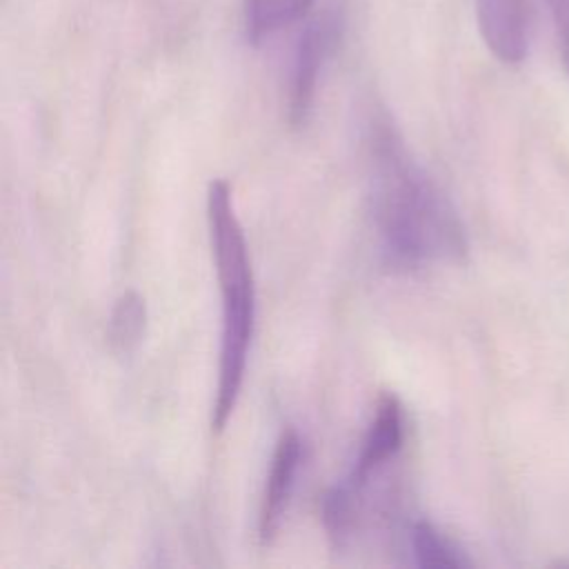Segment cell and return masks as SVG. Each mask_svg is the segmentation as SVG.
<instances>
[{
	"label": "cell",
	"mask_w": 569,
	"mask_h": 569,
	"mask_svg": "<svg viewBox=\"0 0 569 569\" xmlns=\"http://www.w3.org/2000/svg\"><path fill=\"white\" fill-rule=\"evenodd\" d=\"M369 151L371 213L387 260L405 269L462 260L467 236L453 204L409 156L387 118L373 120Z\"/></svg>",
	"instance_id": "1"
},
{
	"label": "cell",
	"mask_w": 569,
	"mask_h": 569,
	"mask_svg": "<svg viewBox=\"0 0 569 569\" xmlns=\"http://www.w3.org/2000/svg\"><path fill=\"white\" fill-rule=\"evenodd\" d=\"M207 222L216 278L222 296L218 385L211 409V429L213 433H220L227 427L242 389L256 325L253 269L227 180H213L209 184Z\"/></svg>",
	"instance_id": "2"
},
{
	"label": "cell",
	"mask_w": 569,
	"mask_h": 569,
	"mask_svg": "<svg viewBox=\"0 0 569 569\" xmlns=\"http://www.w3.org/2000/svg\"><path fill=\"white\" fill-rule=\"evenodd\" d=\"M340 31V7H327L322 13L307 22L298 38L289 78V122L293 127L305 124V120L311 113L320 69L329 53L333 51V47L338 44Z\"/></svg>",
	"instance_id": "3"
},
{
	"label": "cell",
	"mask_w": 569,
	"mask_h": 569,
	"mask_svg": "<svg viewBox=\"0 0 569 569\" xmlns=\"http://www.w3.org/2000/svg\"><path fill=\"white\" fill-rule=\"evenodd\" d=\"M305 456V445L293 427H284L271 458L260 513H258V538L262 545L271 542L280 529L289 498L296 485V473Z\"/></svg>",
	"instance_id": "4"
},
{
	"label": "cell",
	"mask_w": 569,
	"mask_h": 569,
	"mask_svg": "<svg viewBox=\"0 0 569 569\" xmlns=\"http://www.w3.org/2000/svg\"><path fill=\"white\" fill-rule=\"evenodd\" d=\"M402 447V405L393 393H382L376 416L362 438L356 465L345 485L360 498L371 476L380 471Z\"/></svg>",
	"instance_id": "5"
},
{
	"label": "cell",
	"mask_w": 569,
	"mask_h": 569,
	"mask_svg": "<svg viewBox=\"0 0 569 569\" xmlns=\"http://www.w3.org/2000/svg\"><path fill=\"white\" fill-rule=\"evenodd\" d=\"M478 31L487 49L507 64H518L529 49L527 0H476Z\"/></svg>",
	"instance_id": "6"
},
{
	"label": "cell",
	"mask_w": 569,
	"mask_h": 569,
	"mask_svg": "<svg viewBox=\"0 0 569 569\" xmlns=\"http://www.w3.org/2000/svg\"><path fill=\"white\" fill-rule=\"evenodd\" d=\"M147 302L142 293L136 289H127L120 293L111 307L109 325H107V340L116 356L133 353L147 333Z\"/></svg>",
	"instance_id": "7"
},
{
	"label": "cell",
	"mask_w": 569,
	"mask_h": 569,
	"mask_svg": "<svg viewBox=\"0 0 569 569\" xmlns=\"http://www.w3.org/2000/svg\"><path fill=\"white\" fill-rule=\"evenodd\" d=\"M316 0H244V24L251 42H260L300 20Z\"/></svg>",
	"instance_id": "8"
},
{
	"label": "cell",
	"mask_w": 569,
	"mask_h": 569,
	"mask_svg": "<svg viewBox=\"0 0 569 569\" xmlns=\"http://www.w3.org/2000/svg\"><path fill=\"white\" fill-rule=\"evenodd\" d=\"M411 549L420 567H442V569H462L471 560L460 547H456L447 536H442L431 522L418 520L411 527Z\"/></svg>",
	"instance_id": "9"
},
{
	"label": "cell",
	"mask_w": 569,
	"mask_h": 569,
	"mask_svg": "<svg viewBox=\"0 0 569 569\" xmlns=\"http://www.w3.org/2000/svg\"><path fill=\"white\" fill-rule=\"evenodd\" d=\"M547 7L556 27L562 64L569 71V0H547Z\"/></svg>",
	"instance_id": "10"
}]
</instances>
